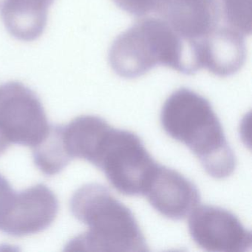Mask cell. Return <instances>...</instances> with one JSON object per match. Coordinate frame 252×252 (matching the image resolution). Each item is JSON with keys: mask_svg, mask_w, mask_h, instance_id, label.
<instances>
[{"mask_svg": "<svg viewBox=\"0 0 252 252\" xmlns=\"http://www.w3.org/2000/svg\"><path fill=\"white\" fill-rule=\"evenodd\" d=\"M155 13L185 42L209 36L220 21L218 0H159Z\"/></svg>", "mask_w": 252, "mask_h": 252, "instance_id": "cell-8", "label": "cell"}, {"mask_svg": "<svg viewBox=\"0 0 252 252\" xmlns=\"http://www.w3.org/2000/svg\"><path fill=\"white\" fill-rule=\"evenodd\" d=\"M90 163L112 186L127 196L144 195L158 163L133 132L110 125L100 137Z\"/></svg>", "mask_w": 252, "mask_h": 252, "instance_id": "cell-4", "label": "cell"}, {"mask_svg": "<svg viewBox=\"0 0 252 252\" xmlns=\"http://www.w3.org/2000/svg\"><path fill=\"white\" fill-rule=\"evenodd\" d=\"M160 122L165 132L185 144L210 176L222 179L236 167V157L209 101L200 94L181 88L166 100Z\"/></svg>", "mask_w": 252, "mask_h": 252, "instance_id": "cell-1", "label": "cell"}, {"mask_svg": "<svg viewBox=\"0 0 252 252\" xmlns=\"http://www.w3.org/2000/svg\"><path fill=\"white\" fill-rule=\"evenodd\" d=\"M35 166L48 176L61 172L71 160L66 153L61 136L60 125H51L48 135L33 149Z\"/></svg>", "mask_w": 252, "mask_h": 252, "instance_id": "cell-12", "label": "cell"}, {"mask_svg": "<svg viewBox=\"0 0 252 252\" xmlns=\"http://www.w3.org/2000/svg\"><path fill=\"white\" fill-rule=\"evenodd\" d=\"M189 230L194 243L207 252H246L252 249L251 231L222 208L197 206L190 214Z\"/></svg>", "mask_w": 252, "mask_h": 252, "instance_id": "cell-6", "label": "cell"}, {"mask_svg": "<svg viewBox=\"0 0 252 252\" xmlns=\"http://www.w3.org/2000/svg\"><path fill=\"white\" fill-rule=\"evenodd\" d=\"M51 125L40 98L19 82L0 86V133L9 145L33 150L48 135Z\"/></svg>", "mask_w": 252, "mask_h": 252, "instance_id": "cell-5", "label": "cell"}, {"mask_svg": "<svg viewBox=\"0 0 252 252\" xmlns=\"http://www.w3.org/2000/svg\"><path fill=\"white\" fill-rule=\"evenodd\" d=\"M73 216L88 226L67 244V250L144 252V234L130 209L106 187L88 184L75 191L70 202Z\"/></svg>", "mask_w": 252, "mask_h": 252, "instance_id": "cell-2", "label": "cell"}, {"mask_svg": "<svg viewBox=\"0 0 252 252\" xmlns=\"http://www.w3.org/2000/svg\"><path fill=\"white\" fill-rule=\"evenodd\" d=\"M222 13L230 27L243 34L252 32V0H221Z\"/></svg>", "mask_w": 252, "mask_h": 252, "instance_id": "cell-13", "label": "cell"}, {"mask_svg": "<svg viewBox=\"0 0 252 252\" xmlns=\"http://www.w3.org/2000/svg\"><path fill=\"white\" fill-rule=\"evenodd\" d=\"M109 62L125 79H136L158 65L194 73L189 45L161 19H144L119 35L110 48Z\"/></svg>", "mask_w": 252, "mask_h": 252, "instance_id": "cell-3", "label": "cell"}, {"mask_svg": "<svg viewBox=\"0 0 252 252\" xmlns=\"http://www.w3.org/2000/svg\"><path fill=\"white\" fill-rule=\"evenodd\" d=\"M58 212V198L54 191L45 184H36L16 193L0 222V230L16 237L37 234L51 226Z\"/></svg>", "mask_w": 252, "mask_h": 252, "instance_id": "cell-7", "label": "cell"}, {"mask_svg": "<svg viewBox=\"0 0 252 252\" xmlns=\"http://www.w3.org/2000/svg\"><path fill=\"white\" fill-rule=\"evenodd\" d=\"M54 0H4L1 7L2 21L11 36L31 42L43 33L48 9Z\"/></svg>", "mask_w": 252, "mask_h": 252, "instance_id": "cell-11", "label": "cell"}, {"mask_svg": "<svg viewBox=\"0 0 252 252\" xmlns=\"http://www.w3.org/2000/svg\"><path fill=\"white\" fill-rule=\"evenodd\" d=\"M144 195L151 206L169 219H184L200 203L197 187L174 169L158 165Z\"/></svg>", "mask_w": 252, "mask_h": 252, "instance_id": "cell-10", "label": "cell"}, {"mask_svg": "<svg viewBox=\"0 0 252 252\" xmlns=\"http://www.w3.org/2000/svg\"><path fill=\"white\" fill-rule=\"evenodd\" d=\"M196 70L207 69L220 77L240 70L246 57L243 33L230 26H218L212 33L192 45Z\"/></svg>", "mask_w": 252, "mask_h": 252, "instance_id": "cell-9", "label": "cell"}, {"mask_svg": "<svg viewBox=\"0 0 252 252\" xmlns=\"http://www.w3.org/2000/svg\"><path fill=\"white\" fill-rule=\"evenodd\" d=\"M121 9L135 17L155 12L159 0H113Z\"/></svg>", "mask_w": 252, "mask_h": 252, "instance_id": "cell-14", "label": "cell"}, {"mask_svg": "<svg viewBox=\"0 0 252 252\" xmlns=\"http://www.w3.org/2000/svg\"><path fill=\"white\" fill-rule=\"evenodd\" d=\"M15 194L8 180L0 174V222L9 210Z\"/></svg>", "mask_w": 252, "mask_h": 252, "instance_id": "cell-15", "label": "cell"}, {"mask_svg": "<svg viewBox=\"0 0 252 252\" xmlns=\"http://www.w3.org/2000/svg\"><path fill=\"white\" fill-rule=\"evenodd\" d=\"M9 147V144L5 141L3 137H2L1 133H0V156H2Z\"/></svg>", "mask_w": 252, "mask_h": 252, "instance_id": "cell-16", "label": "cell"}]
</instances>
